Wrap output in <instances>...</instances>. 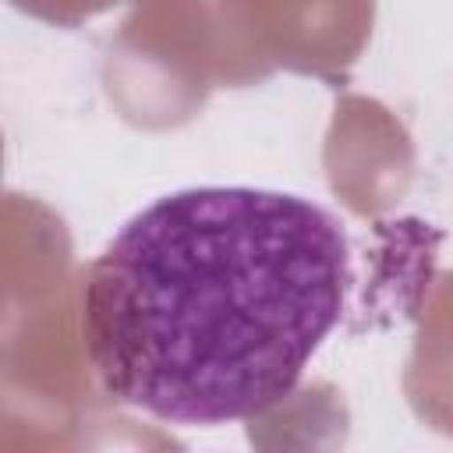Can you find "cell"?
<instances>
[{"label":"cell","instance_id":"6da1fadb","mask_svg":"<svg viewBox=\"0 0 453 453\" xmlns=\"http://www.w3.org/2000/svg\"><path fill=\"white\" fill-rule=\"evenodd\" d=\"M347 287V234L322 205L188 188L131 216L92 262L81 336L117 403L170 425L244 421L294 393Z\"/></svg>","mask_w":453,"mask_h":453}]
</instances>
